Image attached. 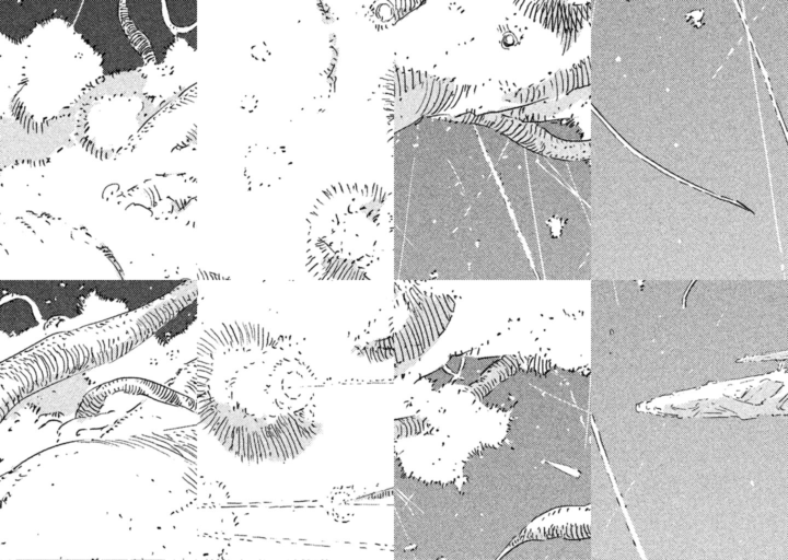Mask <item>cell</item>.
I'll use <instances>...</instances> for the list:
<instances>
[{
	"label": "cell",
	"mask_w": 788,
	"mask_h": 560,
	"mask_svg": "<svg viewBox=\"0 0 788 560\" xmlns=\"http://www.w3.org/2000/svg\"><path fill=\"white\" fill-rule=\"evenodd\" d=\"M623 500L646 559H788V462L751 419H667Z\"/></svg>",
	"instance_id": "6da1fadb"
},
{
	"label": "cell",
	"mask_w": 788,
	"mask_h": 560,
	"mask_svg": "<svg viewBox=\"0 0 788 560\" xmlns=\"http://www.w3.org/2000/svg\"><path fill=\"white\" fill-rule=\"evenodd\" d=\"M320 389L303 338L240 320L200 335L187 383L202 429L251 464L293 459L313 443Z\"/></svg>",
	"instance_id": "7a4b0ae2"
},
{
	"label": "cell",
	"mask_w": 788,
	"mask_h": 560,
	"mask_svg": "<svg viewBox=\"0 0 788 560\" xmlns=\"http://www.w3.org/2000/svg\"><path fill=\"white\" fill-rule=\"evenodd\" d=\"M590 498L591 475L508 442L473 452L460 486L403 476L394 524L412 560H496L535 518L559 508L589 506Z\"/></svg>",
	"instance_id": "3957f363"
},
{
	"label": "cell",
	"mask_w": 788,
	"mask_h": 560,
	"mask_svg": "<svg viewBox=\"0 0 788 560\" xmlns=\"http://www.w3.org/2000/svg\"><path fill=\"white\" fill-rule=\"evenodd\" d=\"M540 278L577 280L591 249L590 160L533 153L475 125Z\"/></svg>",
	"instance_id": "277c9868"
},
{
	"label": "cell",
	"mask_w": 788,
	"mask_h": 560,
	"mask_svg": "<svg viewBox=\"0 0 788 560\" xmlns=\"http://www.w3.org/2000/svg\"><path fill=\"white\" fill-rule=\"evenodd\" d=\"M391 194L375 183L338 182L306 217L305 268L318 280H368L393 232Z\"/></svg>",
	"instance_id": "5b68a950"
},
{
	"label": "cell",
	"mask_w": 788,
	"mask_h": 560,
	"mask_svg": "<svg viewBox=\"0 0 788 560\" xmlns=\"http://www.w3.org/2000/svg\"><path fill=\"white\" fill-rule=\"evenodd\" d=\"M141 70L97 77L77 102L76 137L95 156L132 150L158 116L175 105V93L150 88L154 82Z\"/></svg>",
	"instance_id": "8992f818"
},
{
	"label": "cell",
	"mask_w": 788,
	"mask_h": 560,
	"mask_svg": "<svg viewBox=\"0 0 788 560\" xmlns=\"http://www.w3.org/2000/svg\"><path fill=\"white\" fill-rule=\"evenodd\" d=\"M50 22L48 23V25ZM62 21L59 27L43 26L28 46L19 90L11 104L15 120L26 128H40L73 114L88 80L90 61L74 30Z\"/></svg>",
	"instance_id": "52a82bcc"
},
{
	"label": "cell",
	"mask_w": 788,
	"mask_h": 560,
	"mask_svg": "<svg viewBox=\"0 0 788 560\" xmlns=\"http://www.w3.org/2000/svg\"><path fill=\"white\" fill-rule=\"evenodd\" d=\"M398 281L390 311L348 332L350 350L358 358L372 363H407L420 357L445 329L454 299L422 290L415 281Z\"/></svg>",
	"instance_id": "ba28073f"
},
{
	"label": "cell",
	"mask_w": 788,
	"mask_h": 560,
	"mask_svg": "<svg viewBox=\"0 0 788 560\" xmlns=\"http://www.w3.org/2000/svg\"><path fill=\"white\" fill-rule=\"evenodd\" d=\"M788 283L741 280L738 299L717 323L710 345L734 360L786 351L788 348Z\"/></svg>",
	"instance_id": "9c48e42d"
},
{
	"label": "cell",
	"mask_w": 788,
	"mask_h": 560,
	"mask_svg": "<svg viewBox=\"0 0 788 560\" xmlns=\"http://www.w3.org/2000/svg\"><path fill=\"white\" fill-rule=\"evenodd\" d=\"M139 343L140 340L129 330L123 337L99 339L91 343L70 347L56 346L10 362L8 368L2 366L1 372L2 417L31 392L67 375L112 362Z\"/></svg>",
	"instance_id": "30bf717a"
},
{
	"label": "cell",
	"mask_w": 788,
	"mask_h": 560,
	"mask_svg": "<svg viewBox=\"0 0 788 560\" xmlns=\"http://www.w3.org/2000/svg\"><path fill=\"white\" fill-rule=\"evenodd\" d=\"M379 88L389 139L419 119L444 116L482 90L397 65L383 73Z\"/></svg>",
	"instance_id": "8fae6325"
},
{
	"label": "cell",
	"mask_w": 788,
	"mask_h": 560,
	"mask_svg": "<svg viewBox=\"0 0 788 560\" xmlns=\"http://www.w3.org/2000/svg\"><path fill=\"white\" fill-rule=\"evenodd\" d=\"M120 7L121 1L85 0L72 26L101 58L103 75L136 71L146 65L124 27Z\"/></svg>",
	"instance_id": "7c38bea8"
},
{
	"label": "cell",
	"mask_w": 788,
	"mask_h": 560,
	"mask_svg": "<svg viewBox=\"0 0 788 560\" xmlns=\"http://www.w3.org/2000/svg\"><path fill=\"white\" fill-rule=\"evenodd\" d=\"M664 420V417L633 410L598 429L622 497L634 482Z\"/></svg>",
	"instance_id": "4fadbf2b"
},
{
	"label": "cell",
	"mask_w": 788,
	"mask_h": 560,
	"mask_svg": "<svg viewBox=\"0 0 788 560\" xmlns=\"http://www.w3.org/2000/svg\"><path fill=\"white\" fill-rule=\"evenodd\" d=\"M124 27L146 63L162 65L176 38L167 26L161 1H123L120 7Z\"/></svg>",
	"instance_id": "5bb4252c"
},
{
	"label": "cell",
	"mask_w": 788,
	"mask_h": 560,
	"mask_svg": "<svg viewBox=\"0 0 788 560\" xmlns=\"http://www.w3.org/2000/svg\"><path fill=\"white\" fill-rule=\"evenodd\" d=\"M513 418L529 421L542 428H563L577 434L587 435L580 419L582 411L571 404L557 399L529 384L524 380L513 396Z\"/></svg>",
	"instance_id": "9a60e30c"
},
{
	"label": "cell",
	"mask_w": 788,
	"mask_h": 560,
	"mask_svg": "<svg viewBox=\"0 0 788 560\" xmlns=\"http://www.w3.org/2000/svg\"><path fill=\"white\" fill-rule=\"evenodd\" d=\"M512 4L522 15L552 31L560 39L565 52L577 40L584 24L592 16L594 2L576 4L515 1Z\"/></svg>",
	"instance_id": "2e32d148"
},
{
	"label": "cell",
	"mask_w": 788,
	"mask_h": 560,
	"mask_svg": "<svg viewBox=\"0 0 788 560\" xmlns=\"http://www.w3.org/2000/svg\"><path fill=\"white\" fill-rule=\"evenodd\" d=\"M716 327L681 307L658 319L654 341L663 352L698 350L709 347Z\"/></svg>",
	"instance_id": "e0dca14e"
},
{
	"label": "cell",
	"mask_w": 788,
	"mask_h": 560,
	"mask_svg": "<svg viewBox=\"0 0 788 560\" xmlns=\"http://www.w3.org/2000/svg\"><path fill=\"white\" fill-rule=\"evenodd\" d=\"M292 161L286 147L255 143L244 154V177L250 190L270 188L288 174Z\"/></svg>",
	"instance_id": "ac0fdd59"
},
{
	"label": "cell",
	"mask_w": 788,
	"mask_h": 560,
	"mask_svg": "<svg viewBox=\"0 0 788 560\" xmlns=\"http://www.w3.org/2000/svg\"><path fill=\"white\" fill-rule=\"evenodd\" d=\"M502 560H591L588 538L529 539L510 547Z\"/></svg>",
	"instance_id": "d6986e66"
},
{
	"label": "cell",
	"mask_w": 788,
	"mask_h": 560,
	"mask_svg": "<svg viewBox=\"0 0 788 560\" xmlns=\"http://www.w3.org/2000/svg\"><path fill=\"white\" fill-rule=\"evenodd\" d=\"M591 445V523L590 540L596 538L604 530L610 520L621 508L613 483L605 469L602 455L593 436Z\"/></svg>",
	"instance_id": "ffe728a7"
},
{
	"label": "cell",
	"mask_w": 788,
	"mask_h": 560,
	"mask_svg": "<svg viewBox=\"0 0 788 560\" xmlns=\"http://www.w3.org/2000/svg\"><path fill=\"white\" fill-rule=\"evenodd\" d=\"M738 280H696L686 295L684 308L696 317L717 324L732 304Z\"/></svg>",
	"instance_id": "44dd1931"
},
{
	"label": "cell",
	"mask_w": 788,
	"mask_h": 560,
	"mask_svg": "<svg viewBox=\"0 0 788 560\" xmlns=\"http://www.w3.org/2000/svg\"><path fill=\"white\" fill-rule=\"evenodd\" d=\"M591 541V559L635 560L641 556L618 508L600 536Z\"/></svg>",
	"instance_id": "7402d4cb"
},
{
	"label": "cell",
	"mask_w": 788,
	"mask_h": 560,
	"mask_svg": "<svg viewBox=\"0 0 788 560\" xmlns=\"http://www.w3.org/2000/svg\"><path fill=\"white\" fill-rule=\"evenodd\" d=\"M692 280H646L640 284L642 300L658 318L683 307V296Z\"/></svg>",
	"instance_id": "603a6c76"
},
{
	"label": "cell",
	"mask_w": 788,
	"mask_h": 560,
	"mask_svg": "<svg viewBox=\"0 0 788 560\" xmlns=\"http://www.w3.org/2000/svg\"><path fill=\"white\" fill-rule=\"evenodd\" d=\"M38 26L24 1H0V32L14 43L27 38Z\"/></svg>",
	"instance_id": "cb8c5ba5"
},
{
	"label": "cell",
	"mask_w": 788,
	"mask_h": 560,
	"mask_svg": "<svg viewBox=\"0 0 788 560\" xmlns=\"http://www.w3.org/2000/svg\"><path fill=\"white\" fill-rule=\"evenodd\" d=\"M421 4L419 1L373 2L368 16L375 26L387 27Z\"/></svg>",
	"instance_id": "d4e9b609"
},
{
	"label": "cell",
	"mask_w": 788,
	"mask_h": 560,
	"mask_svg": "<svg viewBox=\"0 0 788 560\" xmlns=\"http://www.w3.org/2000/svg\"><path fill=\"white\" fill-rule=\"evenodd\" d=\"M526 380L529 384L540 390H543V393L563 401L572 404V395L569 386L563 383L557 375L552 373L537 375L533 372H526Z\"/></svg>",
	"instance_id": "484cf974"
},
{
	"label": "cell",
	"mask_w": 788,
	"mask_h": 560,
	"mask_svg": "<svg viewBox=\"0 0 788 560\" xmlns=\"http://www.w3.org/2000/svg\"><path fill=\"white\" fill-rule=\"evenodd\" d=\"M174 27H189L196 22V1H165Z\"/></svg>",
	"instance_id": "4316f807"
},
{
	"label": "cell",
	"mask_w": 788,
	"mask_h": 560,
	"mask_svg": "<svg viewBox=\"0 0 788 560\" xmlns=\"http://www.w3.org/2000/svg\"><path fill=\"white\" fill-rule=\"evenodd\" d=\"M572 397L577 405L587 409L590 399V381L589 377L580 372H564Z\"/></svg>",
	"instance_id": "83f0119b"
},
{
	"label": "cell",
	"mask_w": 788,
	"mask_h": 560,
	"mask_svg": "<svg viewBox=\"0 0 788 560\" xmlns=\"http://www.w3.org/2000/svg\"><path fill=\"white\" fill-rule=\"evenodd\" d=\"M591 560H603V559H594V558H592ZM635 560H649V559H642V558H640V559H635ZM670 560H712V559H670Z\"/></svg>",
	"instance_id": "f1b7e54d"
},
{
	"label": "cell",
	"mask_w": 788,
	"mask_h": 560,
	"mask_svg": "<svg viewBox=\"0 0 788 560\" xmlns=\"http://www.w3.org/2000/svg\"><path fill=\"white\" fill-rule=\"evenodd\" d=\"M710 16H711V15H710ZM707 19H708V18H707ZM715 19H716V14L714 15V19H712L711 21H714V23H717V24H718V20L715 21ZM709 20H710V19H709ZM706 21H707V20H706ZM705 23H706V22H705ZM712 25H714V24H712ZM735 25H737V22L733 23V24H731V25L728 26L727 28H731V30H732ZM717 26H718V25H717ZM719 27H720V26H719ZM731 30H730V31H731ZM730 31H729V32H730ZM729 32H728V33H729ZM721 33H722V32H721ZM721 33H720V34H721ZM717 37H718V36H717Z\"/></svg>",
	"instance_id": "f546056e"
},
{
	"label": "cell",
	"mask_w": 788,
	"mask_h": 560,
	"mask_svg": "<svg viewBox=\"0 0 788 560\" xmlns=\"http://www.w3.org/2000/svg\"><path fill=\"white\" fill-rule=\"evenodd\" d=\"M739 560H788V559H739Z\"/></svg>",
	"instance_id": "4dcf8cb0"
},
{
	"label": "cell",
	"mask_w": 788,
	"mask_h": 560,
	"mask_svg": "<svg viewBox=\"0 0 788 560\" xmlns=\"http://www.w3.org/2000/svg\"><path fill=\"white\" fill-rule=\"evenodd\" d=\"M54 560H62V559H54ZM90 560H96V559H90Z\"/></svg>",
	"instance_id": "1f68e13d"
}]
</instances>
